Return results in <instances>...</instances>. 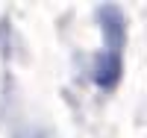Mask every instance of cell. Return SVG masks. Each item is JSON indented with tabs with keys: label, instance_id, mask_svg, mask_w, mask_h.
Listing matches in <instances>:
<instances>
[{
	"label": "cell",
	"instance_id": "6da1fadb",
	"mask_svg": "<svg viewBox=\"0 0 147 138\" xmlns=\"http://www.w3.org/2000/svg\"><path fill=\"white\" fill-rule=\"evenodd\" d=\"M97 21L103 30V41L106 47L94 56L91 65V79L100 91H115L121 82V71H124V41H127V21L124 12L118 6L106 3L97 9Z\"/></svg>",
	"mask_w": 147,
	"mask_h": 138
}]
</instances>
